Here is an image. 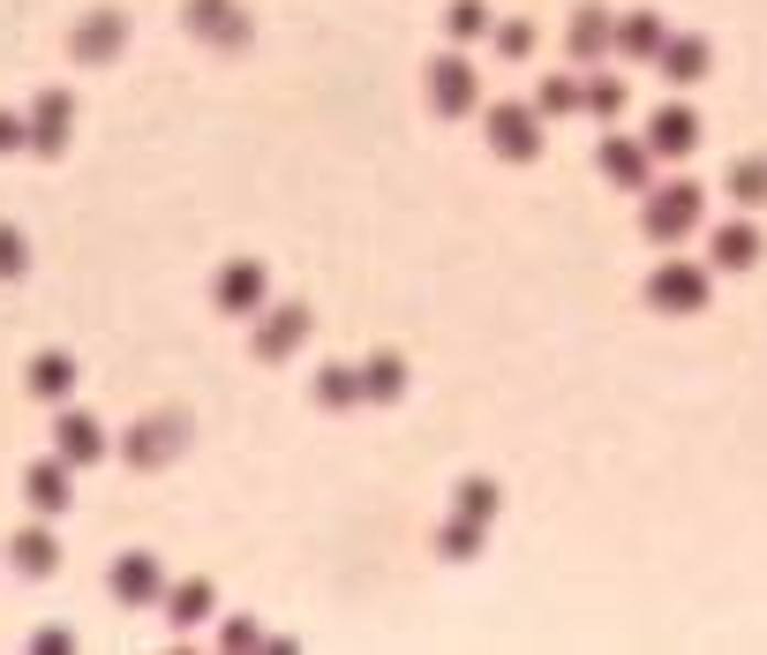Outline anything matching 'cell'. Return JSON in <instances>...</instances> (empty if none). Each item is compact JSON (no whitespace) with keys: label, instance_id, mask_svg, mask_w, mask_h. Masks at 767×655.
Here are the masks:
<instances>
[{"label":"cell","instance_id":"6da1fadb","mask_svg":"<svg viewBox=\"0 0 767 655\" xmlns=\"http://www.w3.org/2000/svg\"><path fill=\"white\" fill-rule=\"evenodd\" d=\"M429 90H436V106H444V114H467V106H474L467 61H436V68H429Z\"/></svg>","mask_w":767,"mask_h":655},{"label":"cell","instance_id":"7a4b0ae2","mask_svg":"<svg viewBox=\"0 0 767 655\" xmlns=\"http://www.w3.org/2000/svg\"><path fill=\"white\" fill-rule=\"evenodd\" d=\"M256 294H263V271H256V264H234V271L218 279V302L226 309H256Z\"/></svg>","mask_w":767,"mask_h":655},{"label":"cell","instance_id":"3957f363","mask_svg":"<svg viewBox=\"0 0 767 655\" xmlns=\"http://www.w3.org/2000/svg\"><path fill=\"white\" fill-rule=\"evenodd\" d=\"M489 129H497V151H519V159L542 143V136H534V114H511V106L497 114V121H489Z\"/></svg>","mask_w":767,"mask_h":655},{"label":"cell","instance_id":"277c9868","mask_svg":"<svg viewBox=\"0 0 767 655\" xmlns=\"http://www.w3.org/2000/svg\"><path fill=\"white\" fill-rule=\"evenodd\" d=\"M114 39H121V15H98V23H84V31H76V53H84V61H106V53H114Z\"/></svg>","mask_w":767,"mask_h":655},{"label":"cell","instance_id":"5b68a950","mask_svg":"<svg viewBox=\"0 0 767 655\" xmlns=\"http://www.w3.org/2000/svg\"><path fill=\"white\" fill-rule=\"evenodd\" d=\"M114 588H121L128 603H143V595L159 588V566H151V558H121V572H114Z\"/></svg>","mask_w":767,"mask_h":655},{"label":"cell","instance_id":"8992f818","mask_svg":"<svg viewBox=\"0 0 767 655\" xmlns=\"http://www.w3.org/2000/svg\"><path fill=\"white\" fill-rule=\"evenodd\" d=\"M301 324H309V309H287V316H271V324H263V354H294Z\"/></svg>","mask_w":767,"mask_h":655},{"label":"cell","instance_id":"52a82bcc","mask_svg":"<svg viewBox=\"0 0 767 655\" xmlns=\"http://www.w3.org/2000/svg\"><path fill=\"white\" fill-rule=\"evenodd\" d=\"M188 23H196V31H241L234 0H196V8H188Z\"/></svg>","mask_w":767,"mask_h":655},{"label":"cell","instance_id":"ba28073f","mask_svg":"<svg viewBox=\"0 0 767 655\" xmlns=\"http://www.w3.org/2000/svg\"><path fill=\"white\" fill-rule=\"evenodd\" d=\"M580 53H602V15H572V61Z\"/></svg>","mask_w":767,"mask_h":655},{"label":"cell","instance_id":"9c48e42d","mask_svg":"<svg viewBox=\"0 0 767 655\" xmlns=\"http://www.w3.org/2000/svg\"><path fill=\"white\" fill-rule=\"evenodd\" d=\"M31 385L39 393H68V362H31Z\"/></svg>","mask_w":767,"mask_h":655},{"label":"cell","instance_id":"30bf717a","mask_svg":"<svg viewBox=\"0 0 767 655\" xmlns=\"http://www.w3.org/2000/svg\"><path fill=\"white\" fill-rule=\"evenodd\" d=\"M15 566H53V535H23V543H15Z\"/></svg>","mask_w":767,"mask_h":655},{"label":"cell","instance_id":"8fae6325","mask_svg":"<svg viewBox=\"0 0 767 655\" xmlns=\"http://www.w3.org/2000/svg\"><path fill=\"white\" fill-rule=\"evenodd\" d=\"M572 98H580V84H572V76H557V84L542 90V114H572Z\"/></svg>","mask_w":767,"mask_h":655},{"label":"cell","instance_id":"7c38bea8","mask_svg":"<svg viewBox=\"0 0 767 655\" xmlns=\"http://www.w3.org/2000/svg\"><path fill=\"white\" fill-rule=\"evenodd\" d=\"M31 497H39V505H61V497H68V482L53 475V468H39V475H31Z\"/></svg>","mask_w":767,"mask_h":655},{"label":"cell","instance_id":"4fadbf2b","mask_svg":"<svg viewBox=\"0 0 767 655\" xmlns=\"http://www.w3.org/2000/svg\"><path fill=\"white\" fill-rule=\"evenodd\" d=\"M609 174H617V181L639 174V151H633V143H609Z\"/></svg>","mask_w":767,"mask_h":655},{"label":"cell","instance_id":"5bb4252c","mask_svg":"<svg viewBox=\"0 0 767 655\" xmlns=\"http://www.w3.org/2000/svg\"><path fill=\"white\" fill-rule=\"evenodd\" d=\"M98 444H106V437H98L84 415H76V422H68V452H98Z\"/></svg>","mask_w":767,"mask_h":655},{"label":"cell","instance_id":"9a60e30c","mask_svg":"<svg viewBox=\"0 0 767 655\" xmlns=\"http://www.w3.org/2000/svg\"><path fill=\"white\" fill-rule=\"evenodd\" d=\"M527 45H534L527 23H505V31H497V53H527Z\"/></svg>","mask_w":767,"mask_h":655},{"label":"cell","instance_id":"2e32d148","mask_svg":"<svg viewBox=\"0 0 767 655\" xmlns=\"http://www.w3.org/2000/svg\"><path fill=\"white\" fill-rule=\"evenodd\" d=\"M662 302H692V271H670V279H662Z\"/></svg>","mask_w":767,"mask_h":655},{"label":"cell","instance_id":"e0dca14e","mask_svg":"<svg viewBox=\"0 0 767 655\" xmlns=\"http://www.w3.org/2000/svg\"><path fill=\"white\" fill-rule=\"evenodd\" d=\"M647 39H655V23L639 15V23H625V53H647Z\"/></svg>","mask_w":767,"mask_h":655},{"label":"cell","instance_id":"ac0fdd59","mask_svg":"<svg viewBox=\"0 0 767 655\" xmlns=\"http://www.w3.org/2000/svg\"><path fill=\"white\" fill-rule=\"evenodd\" d=\"M23 264V249H15V234H0V271H15Z\"/></svg>","mask_w":767,"mask_h":655}]
</instances>
